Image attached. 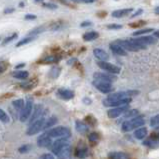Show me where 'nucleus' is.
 <instances>
[{"label": "nucleus", "instance_id": "b1692460", "mask_svg": "<svg viewBox=\"0 0 159 159\" xmlns=\"http://www.w3.org/2000/svg\"><path fill=\"white\" fill-rule=\"evenodd\" d=\"M12 76L15 77V78H17V79H26L27 77L29 76V73L27 71H24V70H17V71L13 72Z\"/></svg>", "mask_w": 159, "mask_h": 159}, {"label": "nucleus", "instance_id": "f03ea898", "mask_svg": "<svg viewBox=\"0 0 159 159\" xmlns=\"http://www.w3.org/2000/svg\"><path fill=\"white\" fill-rule=\"evenodd\" d=\"M51 138H60V139H66L71 135V131L68 127L65 126H58L55 128L50 129L47 131Z\"/></svg>", "mask_w": 159, "mask_h": 159}, {"label": "nucleus", "instance_id": "c756f323", "mask_svg": "<svg viewBox=\"0 0 159 159\" xmlns=\"http://www.w3.org/2000/svg\"><path fill=\"white\" fill-rule=\"evenodd\" d=\"M33 39H34V37H33V36H29V37H26V38H24V39L20 40V41H19V42H18V43L16 44V46H17V47H19V46H22V45H24V44H27V43L31 42V41H32Z\"/></svg>", "mask_w": 159, "mask_h": 159}, {"label": "nucleus", "instance_id": "5fc2aeb1", "mask_svg": "<svg viewBox=\"0 0 159 159\" xmlns=\"http://www.w3.org/2000/svg\"><path fill=\"white\" fill-rule=\"evenodd\" d=\"M157 138H158V141H159V133H158V137Z\"/></svg>", "mask_w": 159, "mask_h": 159}, {"label": "nucleus", "instance_id": "ddd939ff", "mask_svg": "<svg viewBox=\"0 0 159 159\" xmlns=\"http://www.w3.org/2000/svg\"><path fill=\"white\" fill-rule=\"evenodd\" d=\"M52 138L49 136V134L46 132V133H43L42 135H40L38 139H37V144L38 146L40 147H48L50 146L51 143H52Z\"/></svg>", "mask_w": 159, "mask_h": 159}, {"label": "nucleus", "instance_id": "3c124183", "mask_svg": "<svg viewBox=\"0 0 159 159\" xmlns=\"http://www.w3.org/2000/svg\"><path fill=\"white\" fill-rule=\"evenodd\" d=\"M154 36H155V37H157V38H159V30L158 31H155V33H154Z\"/></svg>", "mask_w": 159, "mask_h": 159}, {"label": "nucleus", "instance_id": "a19ab883", "mask_svg": "<svg viewBox=\"0 0 159 159\" xmlns=\"http://www.w3.org/2000/svg\"><path fill=\"white\" fill-rule=\"evenodd\" d=\"M121 25L119 24H111V25H108L107 26V28L108 29H120L121 28Z\"/></svg>", "mask_w": 159, "mask_h": 159}, {"label": "nucleus", "instance_id": "20e7f679", "mask_svg": "<svg viewBox=\"0 0 159 159\" xmlns=\"http://www.w3.org/2000/svg\"><path fill=\"white\" fill-rule=\"evenodd\" d=\"M130 41H132L134 44L139 45V46L143 47L144 49H146V45H151L155 44L157 42V39L153 36H141L138 38H131L129 39Z\"/></svg>", "mask_w": 159, "mask_h": 159}, {"label": "nucleus", "instance_id": "2eb2a0df", "mask_svg": "<svg viewBox=\"0 0 159 159\" xmlns=\"http://www.w3.org/2000/svg\"><path fill=\"white\" fill-rule=\"evenodd\" d=\"M125 98H129V94L128 91L126 92H117V93H112L106 98L108 101H118V100H122V99Z\"/></svg>", "mask_w": 159, "mask_h": 159}, {"label": "nucleus", "instance_id": "f257e3e1", "mask_svg": "<svg viewBox=\"0 0 159 159\" xmlns=\"http://www.w3.org/2000/svg\"><path fill=\"white\" fill-rule=\"evenodd\" d=\"M71 145L66 139H59L52 145V152L60 158H65L70 154Z\"/></svg>", "mask_w": 159, "mask_h": 159}, {"label": "nucleus", "instance_id": "f8f14e48", "mask_svg": "<svg viewBox=\"0 0 159 159\" xmlns=\"http://www.w3.org/2000/svg\"><path fill=\"white\" fill-rule=\"evenodd\" d=\"M93 77L95 80H100L104 81V82H109L111 83L112 81L116 80V76L112 75V74H105V73H101V72H98V73H94Z\"/></svg>", "mask_w": 159, "mask_h": 159}, {"label": "nucleus", "instance_id": "58836bf2", "mask_svg": "<svg viewBox=\"0 0 159 159\" xmlns=\"http://www.w3.org/2000/svg\"><path fill=\"white\" fill-rule=\"evenodd\" d=\"M43 5L49 9H56L57 8V5H55V4H53V3H43Z\"/></svg>", "mask_w": 159, "mask_h": 159}, {"label": "nucleus", "instance_id": "4be33fe9", "mask_svg": "<svg viewBox=\"0 0 159 159\" xmlns=\"http://www.w3.org/2000/svg\"><path fill=\"white\" fill-rule=\"evenodd\" d=\"M146 135H147V129L145 128V127H141V128L135 130V132H134V137L139 140L143 139Z\"/></svg>", "mask_w": 159, "mask_h": 159}, {"label": "nucleus", "instance_id": "37998d69", "mask_svg": "<svg viewBox=\"0 0 159 159\" xmlns=\"http://www.w3.org/2000/svg\"><path fill=\"white\" fill-rule=\"evenodd\" d=\"M145 22L144 21H138L136 24H130L131 27H138V26H141V25H144Z\"/></svg>", "mask_w": 159, "mask_h": 159}, {"label": "nucleus", "instance_id": "a878e982", "mask_svg": "<svg viewBox=\"0 0 159 159\" xmlns=\"http://www.w3.org/2000/svg\"><path fill=\"white\" fill-rule=\"evenodd\" d=\"M76 130L78 131L79 133L85 134V133H87V131H88V126L81 121H76Z\"/></svg>", "mask_w": 159, "mask_h": 159}, {"label": "nucleus", "instance_id": "f3484780", "mask_svg": "<svg viewBox=\"0 0 159 159\" xmlns=\"http://www.w3.org/2000/svg\"><path fill=\"white\" fill-rule=\"evenodd\" d=\"M93 54H94V56L96 57L97 59H99L100 61H106V60H108V58H109V55L107 54V52L104 51L103 49H100V48L94 49Z\"/></svg>", "mask_w": 159, "mask_h": 159}, {"label": "nucleus", "instance_id": "c9c22d12", "mask_svg": "<svg viewBox=\"0 0 159 159\" xmlns=\"http://www.w3.org/2000/svg\"><path fill=\"white\" fill-rule=\"evenodd\" d=\"M88 139H89V141H91V142H96L99 139V135L97 133H91L88 136Z\"/></svg>", "mask_w": 159, "mask_h": 159}, {"label": "nucleus", "instance_id": "864d4df0", "mask_svg": "<svg viewBox=\"0 0 159 159\" xmlns=\"http://www.w3.org/2000/svg\"><path fill=\"white\" fill-rule=\"evenodd\" d=\"M24 4H25L24 2H20V3H19V5H20V6L22 7V6H24Z\"/></svg>", "mask_w": 159, "mask_h": 159}, {"label": "nucleus", "instance_id": "9b49d317", "mask_svg": "<svg viewBox=\"0 0 159 159\" xmlns=\"http://www.w3.org/2000/svg\"><path fill=\"white\" fill-rule=\"evenodd\" d=\"M129 102H131V98H125L122 99V100H118V101H108L107 99H104L103 104L105 106H110V107H120V106H125L127 105Z\"/></svg>", "mask_w": 159, "mask_h": 159}, {"label": "nucleus", "instance_id": "49530a36", "mask_svg": "<svg viewBox=\"0 0 159 159\" xmlns=\"http://www.w3.org/2000/svg\"><path fill=\"white\" fill-rule=\"evenodd\" d=\"M141 13H142V9H139V10H137V11H136V12L134 13V14L132 15V17H135V16H138L139 14H141Z\"/></svg>", "mask_w": 159, "mask_h": 159}, {"label": "nucleus", "instance_id": "393cba45", "mask_svg": "<svg viewBox=\"0 0 159 159\" xmlns=\"http://www.w3.org/2000/svg\"><path fill=\"white\" fill-rule=\"evenodd\" d=\"M99 34L96 32V31H90V32H87L83 35V39L85 41H92V40H95L98 38Z\"/></svg>", "mask_w": 159, "mask_h": 159}, {"label": "nucleus", "instance_id": "7c9ffc66", "mask_svg": "<svg viewBox=\"0 0 159 159\" xmlns=\"http://www.w3.org/2000/svg\"><path fill=\"white\" fill-rule=\"evenodd\" d=\"M44 29H45V27H44V26H40V27H37V28H34V29L31 30L30 32H29V35H30V36H33V37H34V35L38 34V33H41V32H43Z\"/></svg>", "mask_w": 159, "mask_h": 159}, {"label": "nucleus", "instance_id": "473e14b6", "mask_svg": "<svg viewBox=\"0 0 159 159\" xmlns=\"http://www.w3.org/2000/svg\"><path fill=\"white\" fill-rule=\"evenodd\" d=\"M151 31H153V29H150V28H146V29H140V30H138V31H134V32H133V36L142 35V34H145V33L151 32Z\"/></svg>", "mask_w": 159, "mask_h": 159}, {"label": "nucleus", "instance_id": "4468645a", "mask_svg": "<svg viewBox=\"0 0 159 159\" xmlns=\"http://www.w3.org/2000/svg\"><path fill=\"white\" fill-rule=\"evenodd\" d=\"M42 109H43V106L41 105V104H37V105H35V107L33 109V113H32V115H31V118H30V125L41 118L40 116H41V114H42V111H43Z\"/></svg>", "mask_w": 159, "mask_h": 159}, {"label": "nucleus", "instance_id": "0eeeda50", "mask_svg": "<svg viewBox=\"0 0 159 159\" xmlns=\"http://www.w3.org/2000/svg\"><path fill=\"white\" fill-rule=\"evenodd\" d=\"M44 124H45V119L44 117H41L40 119H38L37 121H35L34 123H32L29 128L27 129V135H34L36 133H38L40 130H42L44 128Z\"/></svg>", "mask_w": 159, "mask_h": 159}, {"label": "nucleus", "instance_id": "aec40b11", "mask_svg": "<svg viewBox=\"0 0 159 159\" xmlns=\"http://www.w3.org/2000/svg\"><path fill=\"white\" fill-rule=\"evenodd\" d=\"M109 159H129V155L124 152H111L108 154Z\"/></svg>", "mask_w": 159, "mask_h": 159}, {"label": "nucleus", "instance_id": "423d86ee", "mask_svg": "<svg viewBox=\"0 0 159 159\" xmlns=\"http://www.w3.org/2000/svg\"><path fill=\"white\" fill-rule=\"evenodd\" d=\"M33 109H34L33 108V101L30 97H28L23 110H22L20 113V121L25 122L27 119H28L30 114H31V112H33Z\"/></svg>", "mask_w": 159, "mask_h": 159}, {"label": "nucleus", "instance_id": "72a5a7b5", "mask_svg": "<svg viewBox=\"0 0 159 159\" xmlns=\"http://www.w3.org/2000/svg\"><path fill=\"white\" fill-rule=\"evenodd\" d=\"M0 119H1L2 122H5V123L9 122V117H8V115L6 114V113L4 112L3 109H1V110H0Z\"/></svg>", "mask_w": 159, "mask_h": 159}, {"label": "nucleus", "instance_id": "a18cd8bd", "mask_svg": "<svg viewBox=\"0 0 159 159\" xmlns=\"http://www.w3.org/2000/svg\"><path fill=\"white\" fill-rule=\"evenodd\" d=\"M92 23L90 21H84V22H82L81 23V27H85V26H90Z\"/></svg>", "mask_w": 159, "mask_h": 159}, {"label": "nucleus", "instance_id": "7ed1b4c3", "mask_svg": "<svg viewBox=\"0 0 159 159\" xmlns=\"http://www.w3.org/2000/svg\"><path fill=\"white\" fill-rule=\"evenodd\" d=\"M145 123V120L143 119V117H135V118H132L131 120H128V121H125L122 123V131H124V132H128V131L132 130L136 127H140L144 125Z\"/></svg>", "mask_w": 159, "mask_h": 159}, {"label": "nucleus", "instance_id": "39448f33", "mask_svg": "<svg viewBox=\"0 0 159 159\" xmlns=\"http://www.w3.org/2000/svg\"><path fill=\"white\" fill-rule=\"evenodd\" d=\"M112 43L119 45V46H121L126 51L128 50V51L134 52V51H138V50H141V49H144L143 47L139 46V45L134 44L132 41H130V40H121V39H119V40H115V41L112 42Z\"/></svg>", "mask_w": 159, "mask_h": 159}, {"label": "nucleus", "instance_id": "4c0bfd02", "mask_svg": "<svg viewBox=\"0 0 159 159\" xmlns=\"http://www.w3.org/2000/svg\"><path fill=\"white\" fill-rule=\"evenodd\" d=\"M144 145H146V146H151V147H155L156 146V142L153 141V140L149 139V140H145V141L143 142Z\"/></svg>", "mask_w": 159, "mask_h": 159}, {"label": "nucleus", "instance_id": "de8ad7c7", "mask_svg": "<svg viewBox=\"0 0 159 159\" xmlns=\"http://www.w3.org/2000/svg\"><path fill=\"white\" fill-rule=\"evenodd\" d=\"M13 11H14V8H9V9H5V10H4L5 13H11Z\"/></svg>", "mask_w": 159, "mask_h": 159}, {"label": "nucleus", "instance_id": "dca6fc26", "mask_svg": "<svg viewBox=\"0 0 159 159\" xmlns=\"http://www.w3.org/2000/svg\"><path fill=\"white\" fill-rule=\"evenodd\" d=\"M57 95L60 98H62V99H65V100H69V99H72V98L74 97V92L72 91V90H69V89L60 88V89H58Z\"/></svg>", "mask_w": 159, "mask_h": 159}, {"label": "nucleus", "instance_id": "2f4dec72", "mask_svg": "<svg viewBox=\"0 0 159 159\" xmlns=\"http://www.w3.org/2000/svg\"><path fill=\"white\" fill-rule=\"evenodd\" d=\"M150 125L152 127H156L159 126V114L153 116L151 119H150Z\"/></svg>", "mask_w": 159, "mask_h": 159}, {"label": "nucleus", "instance_id": "603ef678", "mask_svg": "<svg viewBox=\"0 0 159 159\" xmlns=\"http://www.w3.org/2000/svg\"><path fill=\"white\" fill-rule=\"evenodd\" d=\"M154 11H155L156 14H159V6H157V7L155 8V10H154Z\"/></svg>", "mask_w": 159, "mask_h": 159}, {"label": "nucleus", "instance_id": "1a4fd4ad", "mask_svg": "<svg viewBox=\"0 0 159 159\" xmlns=\"http://www.w3.org/2000/svg\"><path fill=\"white\" fill-rule=\"evenodd\" d=\"M93 85L102 93H110L111 91H113V89H114L112 87L111 83L104 82V81H100V80H94Z\"/></svg>", "mask_w": 159, "mask_h": 159}, {"label": "nucleus", "instance_id": "a211bd4d", "mask_svg": "<svg viewBox=\"0 0 159 159\" xmlns=\"http://www.w3.org/2000/svg\"><path fill=\"white\" fill-rule=\"evenodd\" d=\"M133 9L132 8H128V9H119V10H115L112 12V16L115 18H122L125 17L127 15H129V13L132 12Z\"/></svg>", "mask_w": 159, "mask_h": 159}, {"label": "nucleus", "instance_id": "09e8293b", "mask_svg": "<svg viewBox=\"0 0 159 159\" xmlns=\"http://www.w3.org/2000/svg\"><path fill=\"white\" fill-rule=\"evenodd\" d=\"M83 102H84L85 104H90V103H91V100H90L89 98H84V99H83Z\"/></svg>", "mask_w": 159, "mask_h": 159}, {"label": "nucleus", "instance_id": "cd10ccee", "mask_svg": "<svg viewBox=\"0 0 159 159\" xmlns=\"http://www.w3.org/2000/svg\"><path fill=\"white\" fill-rule=\"evenodd\" d=\"M23 103H24L23 99H17V100H14L12 102L13 106L17 108L18 110H21V111L23 110Z\"/></svg>", "mask_w": 159, "mask_h": 159}, {"label": "nucleus", "instance_id": "c85d7f7f", "mask_svg": "<svg viewBox=\"0 0 159 159\" xmlns=\"http://www.w3.org/2000/svg\"><path fill=\"white\" fill-rule=\"evenodd\" d=\"M138 114H139V112H138V110H136V109H134V110H128L124 114L123 118L124 119H126V118H130V117L135 118V116L138 115Z\"/></svg>", "mask_w": 159, "mask_h": 159}, {"label": "nucleus", "instance_id": "c03bdc74", "mask_svg": "<svg viewBox=\"0 0 159 159\" xmlns=\"http://www.w3.org/2000/svg\"><path fill=\"white\" fill-rule=\"evenodd\" d=\"M36 18V16L35 15H33V14H27L26 16H25V19L26 20H29V19H35Z\"/></svg>", "mask_w": 159, "mask_h": 159}, {"label": "nucleus", "instance_id": "412c9836", "mask_svg": "<svg viewBox=\"0 0 159 159\" xmlns=\"http://www.w3.org/2000/svg\"><path fill=\"white\" fill-rule=\"evenodd\" d=\"M59 59H60V57H58L56 55H49L42 58L40 62L43 63V64H49V63H56L57 61H59Z\"/></svg>", "mask_w": 159, "mask_h": 159}, {"label": "nucleus", "instance_id": "9d476101", "mask_svg": "<svg viewBox=\"0 0 159 159\" xmlns=\"http://www.w3.org/2000/svg\"><path fill=\"white\" fill-rule=\"evenodd\" d=\"M127 111H128V105L115 107V108L110 109V110H108L107 115H108L109 118H116V117L122 115L124 112H127Z\"/></svg>", "mask_w": 159, "mask_h": 159}, {"label": "nucleus", "instance_id": "6ab92c4d", "mask_svg": "<svg viewBox=\"0 0 159 159\" xmlns=\"http://www.w3.org/2000/svg\"><path fill=\"white\" fill-rule=\"evenodd\" d=\"M110 49L112 50V52L116 54V55H120V56H126L127 55V51L124 50L123 48L119 45L114 44V43H111L110 44Z\"/></svg>", "mask_w": 159, "mask_h": 159}, {"label": "nucleus", "instance_id": "bb28decb", "mask_svg": "<svg viewBox=\"0 0 159 159\" xmlns=\"http://www.w3.org/2000/svg\"><path fill=\"white\" fill-rule=\"evenodd\" d=\"M57 123V118L55 116H51L50 118H48L47 121L45 122L44 124V128L43 129H48L49 127H52Z\"/></svg>", "mask_w": 159, "mask_h": 159}, {"label": "nucleus", "instance_id": "f704fd0d", "mask_svg": "<svg viewBox=\"0 0 159 159\" xmlns=\"http://www.w3.org/2000/svg\"><path fill=\"white\" fill-rule=\"evenodd\" d=\"M30 149H31V145L25 144V145H23V146L19 147L18 151H19L20 153H27L28 151H30Z\"/></svg>", "mask_w": 159, "mask_h": 159}, {"label": "nucleus", "instance_id": "e433bc0d", "mask_svg": "<svg viewBox=\"0 0 159 159\" xmlns=\"http://www.w3.org/2000/svg\"><path fill=\"white\" fill-rule=\"evenodd\" d=\"M17 37V34L14 33V34H12L11 36H8V37H6L5 39H4V41H3V44H7L9 42H11L13 39H15Z\"/></svg>", "mask_w": 159, "mask_h": 159}, {"label": "nucleus", "instance_id": "6e6552de", "mask_svg": "<svg viewBox=\"0 0 159 159\" xmlns=\"http://www.w3.org/2000/svg\"><path fill=\"white\" fill-rule=\"evenodd\" d=\"M98 67H100L101 69L108 71L111 74H118L120 73V67H118L114 64H111L107 61H98L97 62Z\"/></svg>", "mask_w": 159, "mask_h": 159}, {"label": "nucleus", "instance_id": "79ce46f5", "mask_svg": "<svg viewBox=\"0 0 159 159\" xmlns=\"http://www.w3.org/2000/svg\"><path fill=\"white\" fill-rule=\"evenodd\" d=\"M7 63H5V62H1V63H0V72H1V73H2V72H4V70H5V68H7Z\"/></svg>", "mask_w": 159, "mask_h": 159}, {"label": "nucleus", "instance_id": "ea45409f", "mask_svg": "<svg viewBox=\"0 0 159 159\" xmlns=\"http://www.w3.org/2000/svg\"><path fill=\"white\" fill-rule=\"evenodd\" d=\"M40 159H54V156L52 154H49V153H45L43 155H41Z\"/></svg>", "mask_w": 159, "mask_h": 159}, {"label": "nucleus", "instance_id": "8fccbe9b", "mask_svg": "<svg viewBox=\"0 0 159 159\" xmlns=\"http://www.w3.org/2000/svg\"><path fill=\"white\" fill-rule=\"evenodd\" d=\"M24 63H21V64H19V65H16L15 66V68H16V69H18V68H21V67H24Z\"/></svg>", "mask_w": 159, "mask_h": 159}, {"label": "nucleus", "instance_id": "5701e85b", "mask_svg": "<svg viewBox=\"0 0 159 159\" xmlns=\"http://www.w3.org/2000/svg\"><path fill=\"white\" fill-rule=\"evenodd\" d=\"M75 155H76V157H78V158H85L86 156L88 155V148L85 147V146L78 147V148H77L76 152H75Z\"/></svg>", "mask_w": 159, "mask_h": 159}]
</instances>
